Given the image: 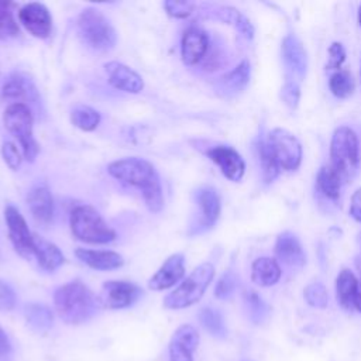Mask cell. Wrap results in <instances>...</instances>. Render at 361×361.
I'll use <instances>...</instances> for the list:
<instances>
[{
  "label": "cell",
  "instance_id": "1",
  "mask_svg": "<svg viewBox=\"0 0 361 361\" xmlns=\"http://www.w3.org/2000/svg\"><path fill=\"white\" fill-rule=\"evenodd\" d=\"M107 172L114 179L135 186L141 190L149 212L158 213L164 207V193L155 166L140 157H127L107 165Z\"/></svg>",
  "mask_w": 361,
  "mask_h": 361
},
{
  "label": "cell",
  "instance_id": "2",
  "mask_svg": "<svg viewBox=\"0 0 361 361\" xmlns=\"http://www.w3.org/2000/svg\"><path fill=\"white\" fill-rule=\"evenodd\" d=\"M54 305L58 316L68 324L86 323L99 309L93 292L78 279L71 281L55 290Z\"/></svg>",
  "mask_w": 361,
  "mask_h": 361
},
{
  "label": "cell",
  "instance_id": "3",
  "mask_svg": "<svg viewBox=\"0 0 361 361\" xmlns=\"http://www.w3.org/2000/svg\"><path fill=\"white\" fill-rule=\"evenodd\" d=\"M69 226L73 237L86 244H107L116 238V231L89 204H79L71 212Z\"/></svg>",
  "mask_w": 361,
  "mask_h": 361
},
{
  "label": "cell",
  "instance_id": "4",
  "mask_svg": "<svg viewBox=\"0 0 361 361\" xmlns=\"http://www.w3.org/2000/svg\"><path fill=\"white\" fill-rule=\"evenodd\" d=\"M78 31L82 41L94 51L107 52L116 47V28L96 7H87L79 14Z\"/></svg>",
  "mask_w": 361,
  "mask_h": 361
},
{
  "label": "cell",
  "instance_id": "5",
  "mask_svg": "<svg viewBox=\"0 0 361 361\" xmlns=\"http://www.w3.org/2000/svg\"><path fill=\"white\" fill-rule=\"evenodd\" d=\"M360 164L358 137L347 126L337 127L330 141V165L340 175L343 182L350 180Z\"/></svg>",
  "mask_w": 361,
  "mask_h": 361
},
{
  "label": "cell",
  "instance_id": "6",
  "mask_svg": "<svg viewBox=\"0 0 361 361\" xmlns=\"http://www.w3.org/2000/svg\"><path fill=\"white\" fill-rule=\"evenodd\" d=\"M3 124L7 131L18 141L23 157L34 162L39 144L34 137V117L25 103H10L3 113Z\"/></svg>",
  "mask_w": 361,
  "mask_h": 361
},
{
  "label": "cell",
  "instance_id": "7",
  "mask_svg": "<svg viewBox=\"0 0 361 361\" xmlns=\"http://www.w3.org/2000/svg\"><path fill=\"white\" fill-rule=\"evenodd\" d=\"M214 278V267L210 262L197 265L171 293L164 299L166 309H185L197 303Z\"/></svg>",
  "mask_w": 361,
  "mask_h": 361
},
{
  "label": "cell",
  "instance_id": "8",
  "mask_svg": "<svg viewBox=\"0 0 361 361\" xmlns=\"http://www.w3.org/2000/svg\"><path fill=\"white\" fill-rule=\"evenodd\" d=\"M267 145L279 169L295 171L302 162V145L299 140L285 128H274L268 134Z\"/></svg>",
  "mask_w": 361,
  "mask_h": 361
},
{
  "label": "cell",
  "instance_id": "9",
  "mask_svg": "<svg viewBox=\"0 0 361 361\" xmlns=\"http://www.w3.org/2000/svg\"><path fill=\"white\" fill-rule=\"evenodd\" d=\"M142 295V289L128 281H106L96 296L99 307L118 310L133 306Z\"/></svg>",
  "mask_w": 361,
  "mask_h": 361
},
{
  "label": "cell",
  "instance_id": "10",
  "mask_svg": "<svg viewBox=\"0 0 361 361\" xmlns=\"http://www.w3.org/2000/svg\"><path fill=\"white\" fill-rule=\"evenodd\" d=\"M4 220L7 224L8 238L21 257L31 258L34 255V234L30 231L25 219L20 210L11 204L4 209Z\"/></svg>",
  "mask_w": 361,
  "mask_h": 361
},
{
  "label": "cell",
  "instance_id": "11",
  "mask_svg": "<svg viewBox=\"0 0 361 361\" xmlns=\"http://www.w3.org/2000/svg\"><path fill=\"white\" fill-rule=\"evenodd\" d=\"M20 24L35 38L45 39L52 31V16L42 3H27L18 10Z\"/></svg>",
  "mask_w": 361,
  "mask_h": 361
},
{
  "label": "cell",
  "instance_id": "12",
  "mask_svg": "<svg viewBox=\"0 0 361 361\" xmlns=\"http://www.w3.org/2000/svg\"><path fill=\"white\" fill-rule=\"evenodd\" d=\"M282 59L288 72V79L302 80L307 69V55L302 42L295 35H286L281 45Z\"/></svg>",
  "mask_w": 361,
  "mask_h": 361
},
{
  "label": "cell",
  "instance_id": "13",
  "mask_svg": "<svg viewBox=\"0 0 361 361\" xmlns=\"http://www.w3.org/2000/svg\"><path fill=\"white\" fill-rule=\"evenodd\" d=\"M185 276V257L180 252L169 255L158 271L149 278L148 288L152 290H165L175 286Z\"/></svg>",
  "mask_w": 361,
  "mask_h": 361
},
{
  "label": "cell",
  "instance_id": "14",
  "mask_svg": "<svg viewBox=\"0 0 361 361\" xmlns=\"http://www.w3.org/2000/svg\"><path fill=\"white\" fill-rule=\"evenodd\" d=\"M206 154L220 168L221 173L227 179L233 182H238L243 179L245 172V164L241 155L234 148L227 145H216L212 147Z\"/></svg>",
  "mask_w": 361,
  "mask_h": 361
},
{
  "label": "cell",
  "instance_id": "15",
  "mask_svg": "<svg viewBox=\"0 0 361 361\" xmlns=\"http://www.w3.org/2000/svg\"><path fill=\"white\" fill-rule=\"evenodd\" d=\"M199 345V331L192 324L179 326L169 341V361H193Z\"/></svg>",
  "mask_w": 361,
  "mask_h": 361
},
{
  "label": "cell",
  "instance_id": "16",
  "mask_svg": "<svg viewBox=\"0 0 361 361\" xmlns=\"http://www.w3.org/2000/svg\"><path fill=\"white\" fill-rule=\"evenodd\" d=\"M104 69L107 73V80L114 89L133 94H137L144 89L141 75H138L133 68L117 61H110L104 65Z\"/></svg>",
  "mask_w": 361,
  "mask_h": 361
},
{
  "label": "cell",
  "instance_id": "17",
  "mask_svg": "<svg viewBox=\"0 0 361 361\" xmlns=\"http://www.w3.org/2000/svg\"><path fill=\"white\" fill-rule=\"evenodd\" d=\"M209 51V37L207 34L197 28L190 27L188 28L180 41V56L185 65L193 66L199 63Z\"/></svg>",
  "mask_w": 361,
  "mask_h": 361
},
{
  "label": "cell",
  "instance_id": "18",
  "mask_svg": "<svg viewBox=\"0 0 361 361\" xmlns=\"http://www.w3.org/2000/svg\"><path fill=\"white\" fill-rule=\"evenodd\" d=\"M27 204L37 223H51L54 217V199L47 185H35L31 188L27 195Z\"/></svg>",
  "mask_w": 361,
  "mask_h": 361
},
{
  "label": "cell",
  "instance_id": "19",
  "mask_svg": "<svg viewBox=\"0 0 361 361\" xmlns=\"http://www.w3.org/2000/svg\"><path fill=\"white\" fill-rule=\"evenodd\" d=\"M75 255L83 264L96 271H111L123 267L124 258L116 251L110 250H90V248H76Z\"/></svg>",
  "mask_w": 361,
  "mask_h": 361
},
{
  "label": "cell",
  "instance_id": "20",
  "mask_svg": "<svg viewBox=\"0 0 361 361\" xmlns=\"http://www.w3.org/2000/svg\"><path fill=\"white\" fill-rule=\"evenodd\" d=\"M275 255L289 267H302L306 261L300 241L290 231H283L278 235L275 243Z\"/></svg>",
  "mask_w": 361,
  "mask_h": 361
},
{
  "label": "cell",
  "instance_id": "21",
  "mask_svg": "<svg viewBox=\"0 0 361 361\" xmlns=\"http://www.w3.org/2000/svg\"><path fill=\"white\" fill-rule=\"evenodd\" d=\"M196 202L200 209L202 224L206 227H212L217 221V219L220 216V210H221L220 197L217 195V190L212 186H203V188L197 189Z\"/></svg>",
  "mask_w": 361,
  "mask_h": 361
},
{
  "label": "cell",
  "instance_id": "22",
  "mask_svg": "<svg viewBox=\"0 0 361 361\" xmlns=\"http://www.w3.org/2000/svg\"><path fill=\"white\" fill-rule=\"evenodd\" d=\"M34 255L37 257L38 265L48 272L58 269L65 262V255L58 245L37 234H34Z\"/></svg>",
  "mask_w": 361,
  "mask_h": 361
},
{
  "label": "cell",
  "instance_id": "23",
  "mask_svg": "<svg viewBox=\"0 0 361 361\" xmlns=\"http://www.w3.org/2000/svg\"><path fill=\"white\" fill-rule=\"evenodd\" d=\"M250 73H251L250 62L247 59H244L233 71H230L228 73L219 78L217 89L220 90L221 94H226V96L235 94V93L244 90V87L248 85Z\"/></svg>",
  "mask_w": 361,
  "mask_h": 361
},
{
  "label": "cell",
  "instance_id": "24",
  "mask_svg": "<svg viewBox=\"0 0 361 361\" xmlns=\"http://www.w3.org/2000/svg\"><path fill=\"white\" fill-rule=\"evenodd\" d=\"M281 272L278 261L271 257H259L251 265V279L262 288L275 285L281 278Z\"/></svg>",
  "mask_w": 361,
  "mask_h": 361
},
{
  "label": "cell",
  "instance_id": "25",
  "mask_svg": "<svg viewBox=\"0 0 361 361\" xmlns=\"http://www.w3.org/2000/svg\"><path fill=\"white\" fill-rule=\"evenodd\" d=\"M34 93L35 89L32 83L20 73L10 75L1 87V97L13 100V103H24L23 100L32 99Z\"/></svg>",
  "mask_w": 361,
  "mask_h": 361
},
{
  "label": "cell",
  "instance_id": "26",
  "mask_svg": "<svg viewBox=\"0 0 361 361\" xmlns=\"http://www.w3.org/2000/svg\"><path fill=\"white\" fill-rule=\"evenodd\" d=\"M358 281L350 269H341L336 279V295L340 306L345 310L354 307V300L358 289Z\"/></svg>",
  "mask_w": 361,
  "mask_h": 361
},
{
  "label": "cell",
  "instance_id": "27",
  "mask_svg": "<svg viewBox=\"0 0 361 361\" xmlns=\"http://www.w3.org/2000/svg\"><path fill=\"white\" fill-rule=\"evenodd\" d=\"M24 317L30 329L37 333L48 331L54 324L52 310L42 303H27L24 307Z\"/></svg>",
  "mask_w": 361,
  "mask_h": 361
},
{
  "label": "cell",
  "instance_id": "28",
  "mask_svg": "<svg viewBox=\"0 0 361 361\" xmlns=\"http://www.w3.org/2000/svg\"><path fill=\"white\" fill-rule=\"evenodd\" d=\"M316 183H317V189L327 199L336 200L340 196V190L344 182L340 178V175L336 172V169L329 164V165H323L319 169L316 176Z\"/></svg>",
  "mask_w": 361,
  "mask_h": 361
},
{
  "label": "cell",
  "instance_id": "29",
  "mask_svg": "<svg viewBox=\"0 0 361 361\" xmlns=\"http://www.w3.org/2000/svg\"><path fill=\"white\" fill-rule=\"evenodd\" d=\"M216 16L227 23V24H233L244 37L247 38H252L254 35V27L252 24L250 23V20L241 14L237 8L234 7H230V6H220L216 11Z\"/></svg>",
  "mask_w": 361,
  "mask_h": 361
},
{
  "label": "cell",
  "instance_id": "30",
  "mask_svg": "<svg viewBox=\"0 0 361 361\" xmlns=\"http://www.w3.org/2000/svg\"><path fill=\"white\" fill-rule=\"evenodd\" d=\"M102 116L97 110L89 106H76L71 111V123L82 131H93L100 124Z\"/></svg>",
  "mask_w": 361,
  "mask_h": 361
},
{
  "label": "cell",
  "instance_id": "31",
  "mask_svg": "<svg viewBox=\"0 0 361 361\" xmlns=\"http://www.w3.org/2000/svg\"><path fill=\"white\" fill-rule=\"evenodd\" d=\"M329 87L337 99H347L355 90V80L350 71L340 69L330 76Z\"/></svg>",
  "mask_w": 361,
  "mask_h": 361
},
{
  "label": "cell",
  "instance_id": "32",
  "mask_svg": "<svg viewBox=\"0 0 361 361\" xmlns=\"http://www.w3.org/2000/svg\"><path fill=\"white\" fill-rule=\"evenodd\" d=\"M199 320L202 326L214 337L224 338L227 336V329L223 320V316L219 310L213 307H203L199 312Z\"/></svg>",
  "mask_w": 361,
  "mask_h": 361
},
{
  "label": "cell",
  "instance_id": "33",
  "mask_svg": "<svg viewBox=\"0 0 361 361\" xmlns=\"http://www.w3.org/2000/svg\"><path fill=\"white\" fill-rule=\"evenodd\" d=\"M257 152H258V158L261 162V168H262V176L265 182H272L278 173H279V166L276 165L275 159L272 158L269 148L267 145V141H259L257 145Z\"/></svg>",
  "mask_w": 361,
  "mask_h": 361
},
{
  "label": "cell",
  "instance_id": "34",
  "mask_svg": "<svg viewBox=\"0 0 361 361\" xmlns=\"http://www.w3.org/2000/svg\"><path fill=\"white\" fill-rule=\"evenodd\" d=\"M13 4L0 1V39L18 35V25L11 11Z\"/></svg>",
  "mask_w": 361,
  "mask_h": 361
},
{
  "label": "cell",
  "instance_id": "35",
  "mask_svg": "<svg viewBox=\"0 0 361 361\" xmlns=\"http://www.w3.org/2000/svg\"><path fill=\"white\" fill-rule=\"evenodd\" d=\"M303 296H305V300L312 307H317V309H324L327 306V302H329L327 289L320 282L309 283L303 290Z\"/></svg>",
  "mask_w": 361,
  "mask_h": 361
},
{
  "label": "cell",
  "instance_id": "36",
  "mask_svg": "<svg viewBox=\"0 0 361 361\" xmlns=\"http://www.w3.org/2000/svg\"><path fill=\"white\" fill-rule=\"evenodd\" d=\"M244 300H245V306H247L250 319H251L254 323H262L264 319H265L267 314H268V307H267V305L262 302V299H261L255 292L250 290V292L245 293Z\"/></svg>",
  "mask_w": 361,
  "mask_h": 361
},
{
  "label": "cell",
  "instance_id": "37",
  "mask_svg": "<svg viewBox=\"0 0 361 361\" xmlns=\"http://www.w3.org/2000/svg\"><path fill=\"white\" fill-rule=\"evenodd\" d=\"M195 3L192 1H176V0H166L164 1V8L166 14L172 18H186L195 10Z\"/></svg>",
  "mask_w": 361,
  "mask_h": 361
},
{
  "label": "cell",
  "instance_id": "38",
  "mask_svg": "<svg viewBox=\"0 0 361 361\" xmlns=\"http://www.w3.org/2000/svg\"><path fill=\"white\" fill-rule=\"evenodd\" d=\"M1 157L7 166L13 171H17L23 162V152L18 149V147L11 141H4L1 145Z\"/></svg>",
  "mask_w": 361,
  "mask_h": 361
},
{
  "label": "cell",
  "instance_id": "39",
  "mask_svg": "<svg viewBox=\"0 0 361 361\" xmlns=\"http://www.w3.org/2000/svg\"><path fill=\"white\" fill-rule=\"evenodd\" d=\"M281 97L289 109H296L298 104H299V99H300L299 82L292 80V79H286V82L281 87Z\"/></svg>",
  "mask_w": 361,
  "mask_h": 361
},
{
  "label": "cell",
  "instance_id": "40",
  "mask_svg": "<svg viewBox=\"0 0 361 361\" xmlns=\"http://www.w3.org/2000/svg\"><path fill=\"white\" fill-rule=\"evenodd\" d=\"M237 286V278L233 272H226L221 275V278L219 279L216 289H214V295L219 299H228Z\"/></svg>",
  "mask_w": 361,
  "mask_h": 361
},
{
  "label": "cell",
  "instance_id": "41",
  "mask_svg": "<svg viewBox=\"0 0 361 361\" xmlns=\"http://www.w3.org/2000/svg\"><path fill=\"white\" fill-rule=\"evenodd\" d=\"M345 59V49L341 42H333L329 48V59L326 63V69L329 71H340L341 65Z\"/></svg>",
  "mask_w": 361,
  "mask_h": 361
},
{
  "label": "cell",
  "instance_id": "42",
  "mask_svg": "<svg viewBox=\"0 0 361 361\" xmlns=\"http://www.w3.org/2000/svg\"><path fill=\"white\" fill-rule=\"evenodd\" d=\"M16 303L17 298L13 288L4 281H0V310H13L16 307Z\"/></svg>",
  "mask_w": 361,
  "mask_h": 361
},
{
  "label": "cell",
  "instance_id": "43",
  "mask_svg": "<svg viewBox=\"0 0 361 361\" xmlns=\"http://www.w3.org/2000/svg\"><path fill=\"white\" fill-rule=\"evenodd\" d=\"M13 357V345L7 333L0 327V361H10Z\"/></svg>",
  "mask_w": 361,
  "mask_h": 361
},
{
  "label": "cell",
  "instance_id": "44",
  "mask_svg": "<svg viewBox=\"0 0 361 361\" xmlns=\"http://www.w3.org/2000/svg\"><path fill=\"white\" fill-rule=\"evenodd\" d=\"M350 214L354 220L361 223V188H358L353 196H351V203H350Z\"/></svg>",
  "mask_w": 361,
  "mask_h": 361
},
{
  "label": "cell",
  "instance_id": "45",
  "mask_svg": "<svg viewBox=\"0 0 361 361\" xmlns=\"http://www.w3.org/2000/svg\"><path fill=\"white\" fill-rule=\"evenodd\" d=\"M354 307L361 312V283H358V289H357V295H355V300H354Z\"/></svg>",
  "mask_w": 361,
  "mask_h": 361
},
{
  "label": "cell",
  "instance_id": "46",
  "mask_svg": "<svg viewBox=\"0 0 361 361\" xmlns=\"http://www.w3.org/2000/svg\"><path fill=\"white\" fill-rule=\"evenodd\" d=\"M358 23L361 25V6H360V10H358Z\"/></svg>",
  "mask_w": 361,
  "mask_h": 361
}]
</instances>
